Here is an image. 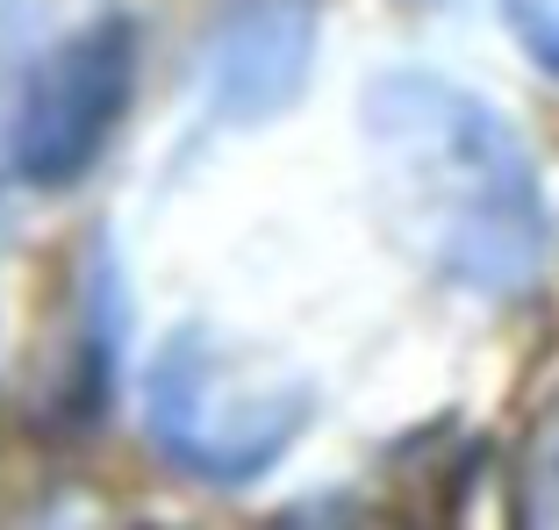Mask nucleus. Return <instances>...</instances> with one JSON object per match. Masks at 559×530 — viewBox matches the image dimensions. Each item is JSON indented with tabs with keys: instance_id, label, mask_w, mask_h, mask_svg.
Listing matches in <instances>:
<instances>
[{
	"instance_id": "nucleus-1",
	"label": "nucleus",
	"mask_w": 559,
	"mask_h": 530,
	"mask_svg": "<svg viewBox=\"0 0 559 530\" xmlns=\"http://www.w3.org/2000/svg\"><path fill=\"white\" fill-rule=\"evenodd\" d=\"M359 136L402 237L444 287L524 301L552 273V201L524 130L480 86L430 65H388L359 94Z\"/></svg>"
},
{
	"instance_id": "nucleus-2",
	"label": "nucleus",
	"mask_w": 559,
	"mask_h": 530,
	"mask_svg": "<svg viewBox=\"0 0 559 530\" xmlns=\"http://www.w3.org/2000/svg\"><path fill=\"white\" fill-rule=\"evenodd\" d=\"M316 395L301 381H251L215 330H173L144 365V431L173 473L201 487L265 481L309 431Z\"/></svg>"
},
{
	"instance_id": "nucleus-3",
	"label": "nucleus",
	"mask_w": 559,
	"mask_h": 530,
	"mask_svg": "<svg viewBox=\"0 0 559 530\" xmlns=\"http://www.w3.org/2000/svg\"><path fill=\"white\" fill-rule=\"evenodd\" d=\"M144 22L130 8H100L29 65L8 116V172L29 194H66L116 150L136 108Z\"/></svg>"
},
{
	"instance_id": "nucleus-4",
	"label": "nucleus",
	"mask_w": 559,
	"mask_h": 530,
	"mask_svg": "<svg viewBox=\"0 0 559 530\" xmlns=\"http://www.w3.org/2000/svg\"><path fill=\"white\" fill-rule=\"evenodd\" d=\"M316 65V0H245L209 36V108L237 130L295 108Z\"/></svg>"
},
{
	"instance_id": "nucleus-5",
	"label": "nucleus",
	"mask_w": 559,
	"mask_h": 530,
	"mask_svg": "<svg viewBox=\"0 0 559 530\" xmlns=\"http://www.w3.org/2000/svg\"><path fill=\"white\" fill-rule=\"evenodd\" d=\"M122 323H130V294L116 280V258L108 244H94V258L80 265V287H72V337H66V365H58V415L66 431H86L108 395H116V359H122Z\"/></svg>"
},
{
	"instance_id": "nucleus-6",
	"label": "nucleus",
	"mask_w": 559,
	"mask_h": 530,
	"mask_svg": "<svg viewBox=\"0 0 559 530\" xmlns=\"http://www.w3.org/2000/svg\"><path fill=\"white\" fill-rule=\"evenodd\" d=\"M516 516L538 530H559V401L531 423L524 473H516Z\"/></svg>"
},
{
	"instance_id": "nucleus-7",
	"label": "nucleus",
	"mask_w": 559,
	"mask_h": 530,
	"mask_svg": "<svg viewBox=\"0 0 559 530\" xmlns=\"http://www.w3.org/2000/svg\"><path fill=\"white\" fill-rule=\"evenodd\" d=\"M502 22L524 44V58L559 80V0H502Z\"/></svg>"
}]
</instances>
